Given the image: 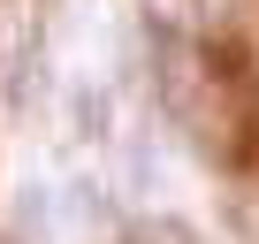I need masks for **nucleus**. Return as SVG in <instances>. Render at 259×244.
I'll list each match as a JSON object with an SVG mask.
<instances>
[{
  "label": "nucleus",
  "mask_w": 259,
  "mask_h": 244,
  "mask_svg": "<svg viewBox=\"0 0 259 244\" xmlns=\"http://www.w3.org/2000/svg\"><path fill=\"white\" fill-rule=\"evenodd\" d=\"M16 244H54V206H46L38 191L16 206Z\"/></svg>",
  "instance_id": "obj_2"
},
{
  "label": "nucleus",
  "mask_w": 259,
  "mask_h": 244,
  "mask_svg": "<svg viewBox=\"0 0 259 244\" xmlns=\"http://www.w3.org/2000/svg\"><path fill=\"white\" fill-rule=\"evenodd\" d=\"M122 176H130V183H153V145H145V138L122 145Z\"/></svg>",
  "instance_id": "obj_4"
},
{
  "label": "nucleus",
  "mask_w": 259,
  "mask_h": 244,
  "mask_svg": "<svg viewBox=\"0 0 259 244\" xmlns=\"http://www.w3.org/2000/svg\"><path fill=\"white\" fill-rule=\"evenodd\" d=\"M69 122H76L84 138H107V92H92V84L69 92Z\"/></svg>",
  "instance_id": "obj_3"
},
{
  "label": "nucleus",
  "mask_w": 259,
  "mask_h": 244,
  "mask_svg": "<svg viewBox=\"0 0 259 244\" xmlns=\"http://www.w3.org/2000/svg\"><path fill=\"white\" fill-rule=\"evenodd\" d=\"M8 92H16V107H38V99H46V54H38V46H23V54H16Z\"/></svg>",
  "instance_id": "obj_1"
}]
</instances>
